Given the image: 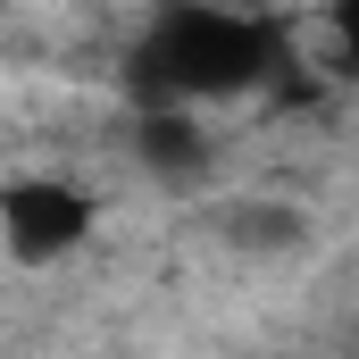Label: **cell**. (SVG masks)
I'll use <instances>...</instances> for the list:
<instances>
[{
    "mask_svg": "<svg viewBox=\"0 0 359 359\" xmlns=\"http://www.w3.org/2000/svg\"><path fill=\"white\" fill-rule=\"evenodd\" d=\"M276 67L268 25L234 17V8H168L142 42V84L151 100H217V92H251Z\"/></svg>",
    "mask_w": 359,
    "mask_h": 359,
    "instance_id": "obj_1",
    "label": "cell"
},
{
    "mask_svg": "<svg viewBox=\"0 0 359 359\" xmlns=\"http://www.w3.org/2000/svg\"><path fill=\"white\" fill-rule=\"evenodd\" d=\"M92 234V201L67 176H25L0 192V243L17 259H67Z\"/></svg>",
    "mask_w": 359,
    "mask_h": 359,
    "instance_id": "obj_2",
    "label": "cell"
},
{
    "mask_svg": "<svg viewBox=\"0 0 359 359\" xmlns=\"http://www.w3.org/2000/svg\"><path fill=\"white\" fill-rule=\"evenodd\" d=\"M134 159H142L151 176H192V168L209 159V134H201V117H192L184 100H151L142 126H134Z\"/></svg>",
    "mask_w": 359,
    "mask_h": 359,
    "instance_id": "obj_3",
    "label": "cell"
},
{
    "mask_svg": "<svg viewBox=\"0 0 359 359\" xmlns=\"http://www.w3.org/2000/svg\"><path fill=\"white\" fill-rule=\"evenodd\" d=\"M326 25H334V42L359 59V0H334V8H326Z\"/></svg>",
    "mask_w": 359,
    "mask_h": 359,
    "instance_id": "obj_4",
    "label": "cell"
}]
</instances>
